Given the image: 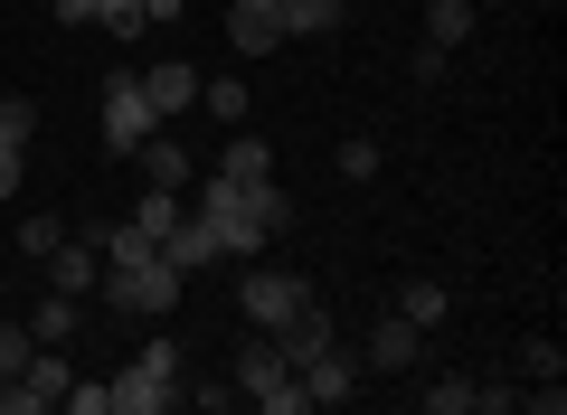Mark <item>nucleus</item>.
<instances>
[{"instance_id":"nucleus-1","label":"nucleus","mask_w":567,"mask_h":415,"mask_svg":"<svg viewBox=\"0 0 567 415\" xmlns=\"http://www.w3.org/2000/svg\"><path fill=\"white\" fill-rule=\"evenodd\" d=\"M199 227L218 237V256H256L265 237H284L293 227V198L275 189V170L265 179H199Z\"/></svg>"},{"instance_id":"nucleus-2","label":"nucleus","mask_w":567,"mask_h":415,"mask_svg":"<svg viewBox=\"0 0 567 415\" xmlns=\"http://www.w3.org/2000/svg\"><path fill=\"white\" fill-rule=\"evenodd\" d=\"M181 406V340H142L133 369L104 377V415H171Z\"/></svg>"},{"instance_id":"nucleus-3","label":"nucleus","mask_w":567,"mask_h":415,"mask_svg":"<svg viewBox=\"0 0 567 415\" xmlns=\"http://www.w3.org/2000/svg\"><path fill=\"white\" fill-rule=\"evenodd\" d=\"M237 396L256 415H312V396H303V377H293V359L275 350V331H256L237 350Z\"/></svg>"},{"instance_id":"nucleus-4","label":"nucleus","mask_w":567,"mask_h":415,"mask_svg":"<svg viewBox=\"0 0 567 415\" xmlns=\"http://www.w3.org/2000/svg\"><path fill=\"white\" fill-rule=\"evenodd\" d=\"M181 264L152 246V256H133V264H104V302L114 312H133V321H162V312H181Z\"/></svg>"},{"instance_id":"nucleus-5","label":"nucleus","mask_w":567,"mask_h":415,"mask_svg":"<svg viewBox=\"0 0 567 415\" xmlns=\"http://www.w3.org/2000/svg\"><path fill=\"white\" fill-rule=\"evenodd\" d=\"M95 123L114 152H142V142L162 133V114H152V95H142V66H114V76L95 85Z\"/></svg>"},{"instance_id":"nucleus-6","label":"nucleus","mask_w":567,"mask_h":415,"mask_svg":"<svg viewBox=\"0 0 567 415\" xmlns=\"http://www.w3.org/2000/svg\"><path fill=\"white\" fill-rule=\"evenodd\" d=\"M237 312H246V331H284L293 312H312V283L284 274V264H265V274L237 283Z\"/></svg>"},{"instance_id":"nucleus-7","label":"nucleus","mask_w":567,"mask_h":415,"mask_svg":"<svg viewBox=\"0 0 567 415\" xmlns=\"http://www.w3.org/2000/svg\"><path fill=\"white\" fill-rule=\"evenodd\" d=\"M293 377H303V396L312 406H350V396H360V350H341V340H312L303 359H293Z\"/></svg>"},{"instance_id":"nucleus-8","label":"nucleus","mask_w":567,"mask_h":415,"mask_svg":"<svg viewBox=\"0 0 567 415\" xmlns=\"http://www.w3.org/2000/svg\"><path fill=\"white\" fill-rule=\"evenodd\" d=\"M416 359H425V331H416V321H398V312L360 340V369H379V377H406Z\"/></svg>"},{"instance_id":"nucleus-9","label":"nucleus","mask_w":567,"mask_h":415,"mask_svg":"<svg viewBox=\"0 0 567 415\" xmlns=\"http://www.w3.org/2000/svg\"><path fill=\"white\" fill-rule=\"evenodd\" d=\"M66 387H76V369H66V350H29L20 369V415H58Z\"/></svg>"},{"instance_id":"nucleus-10","label":"nucleus","mask_w":567,"mask_h":415,"mask_svg":"<svg viewBox=\"0 0 567 415\" xmlns=\"http://www.w3.org/2000/svg\"><path fill=\"white\" fill-rule=\"evenodd\" d=\"M227 48H237V58H275V48H284L275 0H227Z\"/></svg>"},{"instance_id":"nucleus-11","label":"nucleus","mask_w":567,"mask_h":415,"mask_svg":"<svg viewBox=\"0 0 567 415\" xmlns=\"http://www.w3.org/2000/svg\"><path fill=\"white\" fill-rule=\"evenodd\" d=\"M142 95H152V114H189V104H199V66L189 58H162V66H142Z\"/></svg>"},{"instance_id":"nucleus-12","label":"nucleus","mask_w":567,"mask_h":415,"mask_svg":"<svg viewBox=\"0 0 567 415\" xmlns=\"http://www.w3.org/2000/svg\"><path fill=\"white\" fill-rule=\"evenodd\" d=\"M39 264H48V293H76V302L104 283L95 274V246H58V256H39Z\"/></svg>"},{"instance_id":"nucleus-13","label":"nucleus","mask_w":567,"mask_h":415,"mask_svg":"<svg viewBox=\"0 0 567 415\" xmlns=\"http://www.w3.org/2000/svg\"><path fill=\"white\" fill-rule=\"evenodd\" d=\"M162 256L181 264V274H208V264H218V237H208V227H199V208H189V218H181V227H171V237H162Z\"/></svg>"},{"instance_id":"nucleus-14","label":"nucleus","mask_w":567,"mask_h":415,"mask_svg":"<svg viewBox=\"0 0 567 415\" xmlns=\"http://www.w3.org/2000/svg\"><path fill=\"white\" fill-rule=\"evenodd\" d=\"M275 20H284V39H331L341 29V0H275Z\"/></svg>"},{"instance_id":"nucleus-15","label":"nucleus","mask_w":567,"mask_h":415,"mask_svg":"<svg viewBox=\"0 0 567 415\" xmlns=\"http://www.w3.org/2000/svg\"><path fill=\"white\" fill-rule=\"evenodd\" d=\"M218 170H227V179H265V170H275V142L237 123V133H227V152H218Z\"/></svg>"},{"instance_id":"nucleus-16","label":"nucleus","mask_w":567,"mask_h":415,"mask_svg":"<svg viewBox=\"0 0 567 415\" xmlns=\"http://www.w3.org/2000/svg\"><path fill=\"white\" fill-rule=\"evenodd\" d=\"M133 160H142V179H152V189H181V179H189V152H181L171 133H152Z\"/></svg>"},{"instance_id":"nucleus-17","label":"nucleus","mask_w":567,"mask_h":415,"mask_svg":"<svg viewBox=\"0 0 567 415\" xmlns=\"http://www.w3.org/2000/svg\"><path fill=\"white\" fill-rule=\"evenodd\" d=\"M454 312V293H445V283H435V274H416V283H406V293H398V321H416V331H435V321H445Z\"/></svg>"},{"instance_id":"nucleus-18","label":"nucleus","mask_w":567,"mask_h":415,"mask_svg":"<svg viewBox=\"0 0 567 415\" xmlns=\"http://www.w3.org/2000/svg\"><path fill=\"white\" fill-rule=\"evenodd\" d=\"M29 340H39V350H66V340H76V293H48L39 312H29Z\"/></svg>"},{"instance_id":"nucleus-19","label":"nucleus","mask_w":567,"mask_h":415,"mask_svg":"<svg viewBox=\"0 0 567 415\" xmlns=\"http://www.w3.org/2000/svg\"><path fill=\"white\" fill-rule=\"evenodd\" d=\"M473 29H483V20H473V0H425V39H435V48H464Z\"/></svg>"},{"instance_id":"nucleus-20","label":"nucleus","mask_w":567,"mask_h":415,"mask_svg":"<svg viewBox=\"0 0 567 415\" xmlns=\"http://www.w3.org/2000/svg\"><path fill=\"white\" fill-rule=\"evenodd\" d=\"M181 218H189V208H181V189H142V208H133V227H142L152 246H162V237H171Z\"/></svg>"},{"instance_id":"nucleus-21","label":"nucleus","mask_w":567,"mask_h":415,"mask_svg":"<svg viewBox=\"0 0 567 415\" xmlns=\"http://www.w3.org/2000/svg\"><path fill=\"white\" fill-rule=\"evenodd\" d=\"M425 415H473V377H425Z\"/></svg>"},{"instance_id":"nucleus-22","label":"nucleus","mask_w":567,"mask_h":415,"mask_svg":"<svg viewBox=\"0 0 567 415\" xmlns=\"http://www.w3.org/2000/svg\"><path fill=\"white\" fill-rule=\"evenodd\" d=\"M199 114H218L227 133H237V123H246V85H237V76H218V85H199Z\"/></svg>"},{"instance_id":"nucleus-23","label":"nucleus","mask_w":567,"mask_h":415,"mask_svg":"<svg viewBox=\"0 0 567 415\" xmlns=\"http://www.w3.org/2000/svg\"><path fill=\"white\" fill-rule=\"evenodd\" d=\"M66 246V218H20V256H58Z\"/></svg>"},{"instance_id":"nucleus-24","label":"nucleus","mask_w":567,"mask_h":415,"mask_svg":"<svg viewBox=\"0 0 567 415\" xmlns=\"http://www.w3.org/2000/svg\"><path fill=\"white\" fill-rule=\"evenodd\" d=\"M520 377H567V350L558 340H520Z\"/></svg>"},{"instance_id":"nucleus-25","label":"nucleus","mask_w":567,"mask_h":415,"mask_svg":"<svg viewBox=\"0 0 567 415\" xmlns=\"http://www.w3.org/2000/svg\"><path fill=\"white\" fill-rule=\"evenodd\" d=\"M181 406H199V415H237V377H208V387H189Z\"/></svg>"},{"instance_id":"nucleus-26","label":"nucleus","mask_w":567,"mask_h":415,"mask_svg":"<svg viewBox=\"0 0 567 415\" xmlns=\"http://www.w3.org/2000/svg\"><path fill=\"white\" fill-rule=\"evenodd\" d=\"M29 350H39V340H29L20 321H0V377H20V369H29Z\"/></svg>"},{"instance_id":"nucleus-27","label":"nucleus","mask_w":567,"mask_h":415,"mask_svg":"<svg viewBox=\"0 0 567 415\" xmlns=\"http://www.w3.org/2000/svg\"><path fill=\"white\" fill-rule=\"evenodd\" d=\"M29 133H39V104L10 95V104H0V142H20V152H29Z\"/></svg>"},{"instance_id":"nucleus-28","label":"nucleus","mask_w":567,"mask_h":415,"mask_svg":"<svg viewBox=\"0 0 567 415\" xmlns=\"http://www.w3.org/2000/svg\"><path fill=\"white\" fill-rule=\"evenodd\" d=\"M369 170H379V142L350 133V142H341V179H369Z\"/></svg>"},{"instance_id":"nucleus-29","label":"nucleus","mask_w":567,"mask_h":415,"mask_svg":"<svg viewBox=\"0 0 567 415\" xmlns=\"http://www.w3.org/2000/svg\"><path fill=\"white\" fill-rule=\"evenodd\" d=\"M445 58H454V48H435V39H425L416 58H406V76H416V85H445Z\"/></svg>"},{"instance_id":"nucleus-30","label":"nucleus","mask_w":567,"mask_h":415,"mask_svg":"<svg viewBox=\"0 0 567 415\" xmlns=\"http://www.w3.org/2000/svg\"><path fill=\"white\" fill-rule=\"evenodd\" d=\"M142 10V29H181V0H133Z\"/></svg>"},{"instance_id":"nucleus-31","label":"nucleus","mask_w":567,"mask_h":415,"mask_svg":"<svg viewBox=\"0 0 567 415\" xmlns=\"http://www.w3.org/2000/svg\"><path fill=\"white\" fill-rule=\"evenodd\" d=\"M114 0H58V20H104Z\"/></svg>"},{"instance_id":"nucleus-32","label":"nucleus","mask_w":567,"mask_h":415,"mask_svg":"<svg viewBox=\"0 0 567 415\" xmlns=\"http://www.w3.org/2000/svg\"><path fill=\"white\" fill-rule=\"evenodd\" d=\"M0 415H20V377H0Z\"/></svg>"},{"instance_id":"nucleus-33","label":"nucleus","mask_w":567,"mask_h":415,"mask_svg":"<svg viewBox=\"0 0 567 415\" xmlns=\"http://www.w3.org/2000/svg\"><path fill=\"white\" fill-rule=\"evenodd\" d=\"M539 10H548V0H539Z\"/></svg>"}]
</instances>
